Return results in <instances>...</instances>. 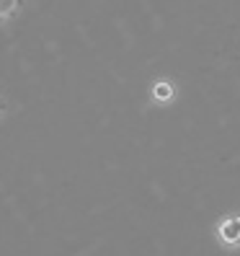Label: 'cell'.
<instances>
[{
  "label": "cell",
  "instance_id": "4",
  "mask_svg": "<svg viewBox=\"0 0 240 256\" xmlns=\"http://www.w3.org/2000/svg\"><path fill=\"white\" fill-rule=\"evenodd\" d=\"M5 112H8V106H5V104H3V101H0V119H3V116H5Z\"/></svg>",
  "mask_w": 240,
  "mask_h": 256
},
{
  "label": "cell",
  "instance_id": "3",
  "mask_svg": "<svg viewBox=\"0 0 240 256\" xmlns=\"http://www.w3.org/2000/svg\"><path fill=\"white\" fill-rule=\"evenodd\" d=\"M171 94H173V91H171V86H168L166 80H160V83L155 86V98H158V101H168Z\"/></svg>",
  "mask_w": 240,
  "mask_h": 256
},
{
  "label": "cell",
  "instance_id": "2",
  "mask_svg": "<svg viewBox=\"0 0 240 256\" xmlns=\"http://www.w3.org/2000/svg\"><path fill=\"white\" fill-rule=\"evenodd\" d=\"M21 6H23V0H0V24L16 16Z\"/></svg>",
  "mask_w": 240,
  "mask_h": 256
},
{
  "label": "cell",
  "instance_id": "1",
  "mask_svg": "<svg viewBox=\"0 0 240 256\" xmlns=\"http://www.w3.org/2000/svg\"><path fill=\"white\" fill-rule=\"evenodd\" d=\"M220 238L228 246H240V218L238 215L220 222Z\"/></svg>",
  "mask_w": 240,
  "mask_h": 256
}]
</instances>
